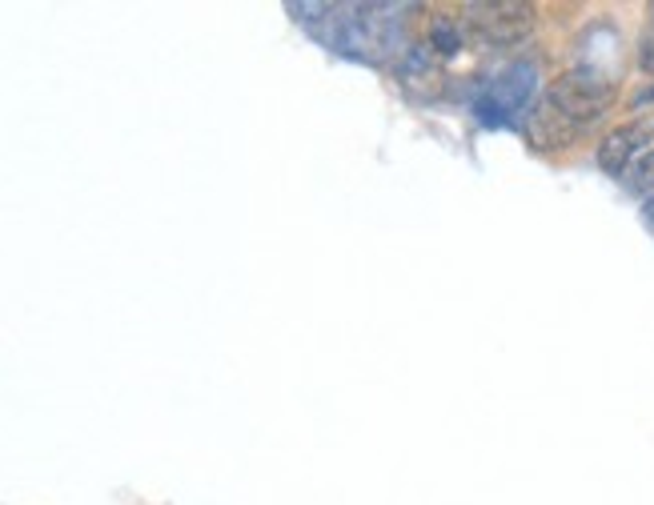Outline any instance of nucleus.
I'll return each mask as SVG.
<instances>
[{
	"instance_id": "f257e3e1",
	"label": "nucleus",
	"mask_w": 654,
	"mask_h": 505,
	"mask_svg": "<svg viewBox=\"0 0 654 505\" xmlns=\"http://www.w3.org/2000/svg\"><path fill=\"white\" fill-rule=\"evenodd\" d=\"M301 12L310 29L330 53L357 56V61H398L406 53V17L414 4H289Z\"/></svg>"
},
{
	"instance_id": "f03ea898",
	"label": "nucleus",
	"mask_w": 654,
	"mask_h": 505,
	"mask_svg": "<svg viewBox=\"0 0 654 505\" xmlns=\"http://www.w3.org/2000/svg\"><path fill=\"white\" fill-rule=\"evenodd\" d=\"M614 97H619V85H614L602 68L578 65V68H566L562 77L550 80L543 105L555 112V117H562L566 125H575V129L582 132L599 121L602 112H610Z\"/></svg>"
},
{
	"instance_id": "7ed1b4c3",
	"label": "nucleus",
	"mask_w": 654,
	"mask_h": 505,
	"mask_svg": "<svg viewBox=\"0 0 654 505\" xmlns=\"http://www.w3.org/2000/svg\"><path fill=\"white\" fill-rule=\"evenodd\" d=\"M538 12L526 0H474L462 9V33H470L486 49H514L530 41Z\"/></svg>"
},
{
	"instance_id": "20e7f679",
	"label": "nucleus",
	"mask_w": 654,
	"mask_h": 505,
	"mask_svg": "<svg viewBox=\"0 0 654 505\" xmlns=\"http://www.w3.org/2000/svg\"><path fill=\"white\" fill-rule=\"evenodd\" d=\"M534 88H538V68L530 61H514L511 68H502L498 77L482 85L474 109L486 125H514L522 112H530Z\"/></svg>"
},
{
	"instance_id": "39448f33",
	"label": "nucleus",
	"mask_w": 654,
	"mask_h": 505,
	"mask_svg": "<svg viewBox=\"0 0 654 505\" xmlns=\"http://www.w3.org/2000/svg\"><path fill=\"white\" fill-rule=\"evenodd\" d=\"M646 144H654V112L639 117L631 125H619L614 132H607L599 144V169L607 176H626V169L646 153Z\"/></svg>"
},
{
	"instance_id": "423d86ee",
	"label": "nucleus",
	"mask_w": 654,
	"mask_h": 505,
	"mask_svg": "<svg viewBox=\"0 0 654 505\" xmlns=\"http://www.w3.org/2000/svg\"><path fill=\"white\" fill-rule=\"evenodd\" d=\"M394 77H398L401 93L414 100H433L442 93V61L430 44H406V53L394 61Z\"/></svg>"
},
{
	"instance_id": "0eeeda50",
	"label": "nucleus",
	"mask_w": 654,
	"mask_h": 505,
	"mask_svg": "<svg viewBox=\"0 0 654 505\" xmlns=\"http://www.w3.org/2000/svg\"><path fill=\"white\" fill-rule=\"evenodd\" d=\"M438 53V61L442 56H458L462 49H467V33H462V21H454V17H446V12H438L430 21V41H426Z\"/></svg>"
},
{
	"instance_id": "6e6552de",
	"label": "nucleus",
	"mask_w": 654,
	"mask_h": 505,
	"mask_svg": "<svg viewBox=\"0 0 654 505\" xmlns=\"http://www.w3.org/2000/svg\"><path fill=\"white\" fill-rule=\"evenodd\" d=\"M626 189H631V193H639L643 201L654 197V149H646V153L639 157L631 169H626Z\"/></svg>"
},
{
	"instance_id": "1a4fd4ad",
	"label": "nucleus",
	"mask_w": 654,
	"mask_h": 505,
	"mask_svg": "<svg viewBox=\"0 0 654 505\" xmlns=\"http://www.w3.org/2000/svg\"><path fill=\"white\" fill-rule=\"evenodd\" d=\"M639 65H643L646 73H651V77H654V36H646L643 49H639Z\"/></svg>"
},
{
	"instance_id": "9d476101",
	"label": "nucleus",
	"mask_w": 654,
	"mask_h": 505,
	"mask_svg": "<svg viewBox=\"0 0 654 505\" xmlns=\"http://www.w3.org/2000/svg\"><path fill=\"white\" fill-rule=\"evenodd\" d=\"M643 221H646V229L654 233V197H651V201H646V205H643Z\"/></svg>"
},
{
	"instance_id": "9b49d317",
	"label": "nucleus",
	"mask_w": 654,
	"mask_h": 505,
	"mask_svg": "<svg viewBox=\"0 0 654 505\" xmlns=\"http://www.w3.org/2000/svg\"><path fill=\"white\" fill-rule=\"evenodd\" d=\"M651 17H654V4H651Z\"/></svg>"
}]
</instances>
